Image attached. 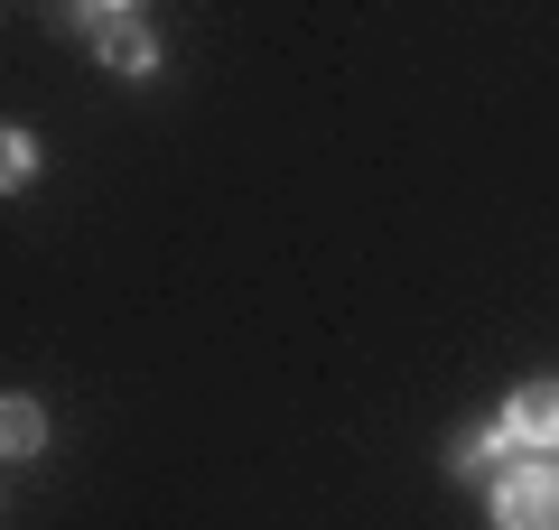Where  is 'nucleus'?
<instances>
[{"mask_svg":"<svg viewBox=\"0 0 559 530\" xmlns=\"http://www.w3.org/2000/svg\"><path fill=\"white\" fill-rule=\"evenodd\" d=\"M485 511L495 530H559V456H513L503 474H485Z\"/></svg>","mask_w":559,"mask_h":530,"instance_id":"f257e3e1","label":"nucleus"},{"mask_svg":"<svg viewBox=\"0 0 559 530\" xmlns=\"http://www.w3.org/2000/svg\"><path fill=\"white\" fill-rule=\"evenodd\" d=\"M75 28L94 38V57L112 65V75H150V65H159V28L140 20V10H121V0H94V10H75Z\"/></svg>","mask_w":559,"mask_h":530,"instance_id":"f03ea898","label":"nucleus"},{"mask_svg":"<svg viewBox=\"0 0 559 530\" xmlns=\"http://www.w3.org/2000/svg\"><path fill=\"white\" fill-rule=\"evenodd\" d=\"M503 437H513L522 456H559V382H522V392L503 400Z\"/></svg>","mask_w":559,"mask_h":530,"instance_id":"7ed1b4c3","label":"nucleus"},{"mask_svg":"<svg viewBox=\"0 0 559 530\" xmlns=\"http://www.w3.org/2000/svg\"><path fill=\"white\" fill-rule=\"evenodd\" d=\"M38 447H47V410H38L28 392H10V400H0V456H10V466H28Z\"/></svg>","mask_w":559,"mask_h":530,"instance_id":"20e7f679","label":"nucleus"},{"mask_svg":"<svg viewBox=\"0 0 559 530\" xmlns=\"http://www.w3.org/2000/svg\"><path fill=\"white\" fill-rule=\"evenodd\" d=\"M28 177H38V140H28L20 121H10V140H0V186H10V196H20Z\"/></svg>","mask_w":559,"mask_h":530,"instance_id":"39448f33","label":"nucleus"}]
</instances>
